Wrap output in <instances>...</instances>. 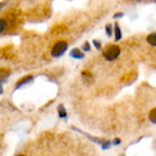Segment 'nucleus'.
<instances>
[{
	"mask_svg": "<svg viewBox=\"0 0 156 156\" xmlns=\"http://www.w3.org/2000/svg\"><path fill=\"white\" fill-rule=\"evenodd\" d=\"M67 48H69V44H67L66 40H59L53 44L50 55H52V57H60L67 52Z\"/></svg>",
	"mask_w": 156,
	"mask_h": 156,
	"instance_id": "obj_2",
	"label": "nucleus"
},
{
	"mask_svg": "<svg viewBox=\"0 0 156 156\" xmlns=\"http://www.w3.org/2000/svg\"><path fill=\"white\" fill-rule=\"evenodd\" d=\"M7 20L6 19H3V17H0V34L2 33H5L6 32V29H7Z\"/></svg>",
	"mask_w": 156,
	"mask_h": 156,
	"instance_id": "obj_8",
	"label": "nucleus"
},
{
	"mask_svg": "<svg viewBox=\"0 0 156 156\" xmlns=\"http://www.w3.org/2000/svg\"><path fill=\"white\" fill-rule=\"evenodd\" d=\"M146 42L149 43L151 46H153V48H156V33H151V34H147Z\"/></svg>",
	"mask_w": 156,
	"mask_h": 156,
	"instance_id": "obj_7",
	"label": "nucleus"
},
{
	"mask_svg": "<svg viewBox=\"0 0 156 156\" xmlns=\"http://www.w3.org/2000/svg\"><path fill=\"white\" fill-rule=\"evenodd\" d=\"M70 56L73 57V59H83L85 57V53L82 52L80 49H73V50H70Z\"/></svg>",
	"mask_w": 156,
	"mask_h": 156,
	"instance_id": "obj_5",
	"label": "nucleus"
},
{
	"mask_svg": "<svg viewBox=\"0 0 156 156\" xmlns=\"http://www.w3.org/2000/svg\"><path fill=\"white\" fill-rule=\"evenodd\" d=\"M34 80V76H32V75H29V76H26V77H22L17 83H16V86H14V89H20V87H23V86H26V85H29V83H32V82Z\"/></svg>",
	"mask_w": 156,
	"mask_h": 156,
	"instance_id": "obj_3",
	"label": "nucleus"
},
{
	"mask_svg": "<svg viewBox=\"0 0 156 156\" xmlns=\"http://www.w3.org/2000/svg\"><path fill=\"white\" fill-rule=\"evenodd\" d=\"M9 77H10L9 69H0V83H6Z\"/></svg>",
	"mask_w": 156,
	"mask_h": 156,
	"instance_id": "obj_4",
	"label": "nucleus"
},
{
	"mask_svg": "<svg viewBox=\"0 0 156 156\" xmlns=\"http://www.w3.org/2000/svg\"><path fill=\"white\" fill-rule=\"evenodd\" d=\"M113 34H115V40H116V42H119V40L122 39V30H120L118 23L113 26Z\"/></svg>",
	"mask_w": 156,
	"mask_h": 156,
	"instance_id": "obj_6",
	"label": "nucleus"
},
{
	"mask_svg": "<svg viewBox=\"0 0 156 156\" xmlns=\"http://www.w3.org/2000/svg\"><path fill=\"white\" fill-rule=\"evenodd\" d=\"M113 17H115V19H120V17H123V13H122V12H119V13L115 14Z\"/></svg>",
	"mask_w": 156,
	"mask_h": 156,
	"instance_id": "obj_14",
	"label": "nucleus"
},
{
	"mask_svg": "<svg viewBox=\"0 0 156 156\" xmlns=\"http://www.w3.org/2000/svg\"><path fill=\"white\" fill-rule=\"evenodd\" d=\"M17 156H26V155H17Z\"/></svg>",
	"mask_w": 156,
	"mask_h": 156,
	"instance_id": "obj_18",
	"label": "nucleus"
},
{
	"mask_svg": "<svg viewBox=\"0 0 156 156\" xmlns=\"http://www.w3.org/2000/svg\"><path fill=\"white\" fill-rule=\"evenodd\" d=\"M57 112H59V116H60L62 119H66V118H67L66 110H65V106H63V105H60V106H59V109H57Z\"/></svg>",
	"mask_w": 156,
	"mask_h": 156,
	"instance_id": "obj_10",
	"label": "nucleus"
},
{
	"mask_svg": "<svg viewBox=\"0 0 156 156\" xmlns=\"http://www.w3.org/2000/svg\"><path fill=\"white\" fill-rule=\"evenodd\" d=\"M2 85H3V83H0V95L3 93V87H2Z\"/></svg>",
	"mask_w": 156,
	"mask_h": 156,
	"instance_id": "obj_17",
	"label": "nucleus"
},
{
	"mask_svg": "<svg viewBox=\"0 0 156 156\" xmlns=\"http://www.w3.org/2000/svg\"><path fill=\"white\" fill-rule=\"evenodd\" d=\"M119 56H120V48H119L118 44H109L108 48L103 50V57H105V60H108V62L116 60Z\"/></svg>",
	"mask_w": 156,
	"mask_h": 156,
	"instance_id": "obj_1",
	"label": "nucleus"
},
{
	"mask_svg": "<svg viewBox=\"0 0 156 156\" xmlns=\"http://www.w3.org/2000/svg\"><path fill=\"white\" fill-rule=\"evenodd\" d=\"M135 2H140V0H135Z\"/></svg>",
	"mask_w": 156,
	"mask_h": 156,
	"instance_id": "obj_19",
	"label": "nucleus"
},
{
	"mask_svg": "<svg viewBox=\"0 0 156 156\" xmlns=\"http://www.w3.org/2000/svg\"><path fill=\"white\" fill-rule=\"evenodd\" d=\"M122 156H125V155H122Z\"/></svg>",
	"mask_w": 156,
	"mask_h": 156,
	"instance_id": "obj_21",
	"label": "nucleus"
},
{
	"mask_svg": "<svg viewBox=\"0 0 156 156\" xmlns=\"http://www.w3.org/2000/svg\"><path fill=\"white\" fill-rule=\"evenodd\" d=\"M82 50H83V52H89V50H90V44H89V43L86 42L85 44L82 46Z\"/></svg>",
	"mask_w": 156,
	"mask_h": 156,
	"instance_id": "obj_12",
	"label": "nucleus"
},
{
	"mask_svg": "<svg viewBox=\"0 0 156 156\" xmlns=\"http://www.w3.org/2000/svg\"><path fill=\"white\" fill-rule=\"evenodd\" d=\"M106 34H108V36H112V34H113V26H112V24H106Z\"/></svg>",
	"mask_w": 156,
	"mask_h": 156,
	"instance_id": "obj_11",
	"label": "nucleus"
},
{
	"mask_svg": "<svg viewBox=\"0 0 156 156\" xmlns=\"http://www.w3.org/2000/svg\"><path fill=\"white\" fill-rule=\"evenodd\" d=\"M155 146H156V140H155Z\"/></svg>",
	"mask_w": 156,
	"mask_h": 156,
	"instance_id": "obj_20",
	"label": "nucleus"
},
{
	"mask_svg": "<svg viewBox=\"0 0 156 156\" xmlns=\"http://www.w3.org/2000/svg\"><path fill=\"white\" fill-rule=\"evenodd\" d=\"M120 143V139H115L113 140V145H119Z\"/></svg>",
	"mask_w": 156,
	"mask_h": 156,
	"instance_id": "obj_16",
	"label": "nucleus"
},
{
	"mask_svg": "<svg viewBox=\"0 0 156 156\" xmlns=\"http://www.w3.org/2000/svg\"><path fill=\"white\" fill-rule=\"evenodd\" d=\"M149 120H151L153 125H156V108H153L149 112Z\"/></svg>",
	"mask_w": 156,
	"mask_h": 156,
	"instance_id": "obj_9",
	"label": "nucleus"
},
{
	"mask_svg": "<svg viewBox=\"0 0 156 156\" xmlns=\"http://www.w3.org/2000/svg\"><path fill=\"white\" fill-rule=\"evenodd\" d=\"M7 3H9V0H3V2L0 3V9H3V7H5V6L7 5Z\"/></svg>",
	"mask_w": 156,
	"mask_h": 156,
	"instance_id": "obj_15",
	"label": "nucleus"
},
{
	"mask_svg": "<svg viewBox=\"0 0 156 156\" xmlns=\"http://www.w3.org/2000/svg\"><path fill=\"white\" fill-rule=\"evenodd\" d=\"M93 46H95L96 49H102V44H100L99 40H93Z\"/></svg>",
	"mask_w": 156,
	"mask_h": 156,
	"instance_id": "obj_13",
	"label": "nucleus"
}]
</instances>
